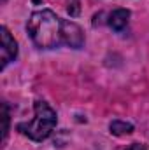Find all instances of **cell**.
<instances>
[{
  "label": "cell",
  "mask_w": 149,
  "mask_h": 150,
  "mask_svg": "<svg viewBox=\"0 0 149 150\" xmlns=\"http://www.w3.org/2000/svg\"><path fill=\"white\" fill-rule=\"evenodd\" d=\"M62 21L63 19L49 9L35 11L28 19L27 32L39 49H54L63 44Z\"/></svg>",
  "instance_id": "cell-1"
},
{
  "label": "cell",
  "mask_w": 149,
  "mask_h": 150,
  "mask_svg": "<svg viewBox=\"0 0 149 150\" xmlns=\"http://www.w3.org/2000/svg\"><path fill=\"white\" fill-rule=\"evenodd\" d=\"M58 122L56 112L42 100H37L34 103V119L30 122L18 124V131L25 136H28L34 142H44L51 136Z\"/></svg>",
  "instance_id": "cell-2"
},
{
  "label": "cell",
  "mask_w": 149,
  "mask_h": 150,
  "mask_svg": "<svg viewBox=\"0 0 149 150\" xmlns=\"http://www.w3.org/2000/svg\"><path fill=\"white\" fill-rule=\"evenodd\" d=\"M62 37H63V44L72 49H81L84 45V32L74 21L69 19L62 21Z\"/></svg>",
  "instance_id": "cell-3"
},
{
  "label": "cell",
  "mask_w": 149,
  "mask_h": 150,
  "mask_svg": "<svg viewBox=\"0 0 149 150\" xmlns=\"http://www.w3.org/2000/svg\"><path fill=\"white\" fill-rule=\"evenodd\" d=\"M0 37H2V47H0V61L2 63H0V68L4 70L11 61L16 59V56H18V44H16L14 37L9 33V30L5 26L0 28Z\"/></svg>",
  "instance_id": "cell-4"
},
{
  "label": "cell",
  "mask_w": 149,
  "mask_h": 150,
  "mask_svg": "<svg viewBox=\"0 0 149 150\" xmlns=\"http://www.w3.org/2000/svg\"><path fill=\"white\" fill-rule=\"evenodd\" d=\"M128 19H130V11L128 9H116L112 11L111 16H109V26H111L114 32H123L128 25Z\"/></svg>",
  "instance_id": "cell-5"
},
{
  "label": "cell",
  "mask_w": 149,
  "mask_h": 150,
  "mask_svg": "<svg viewBox=\"0 0 149 150\" xmlns=\"http://www.w3.org/2000/svg\"><path fill=\"white\" fill-rule=\"evenodd\" d=\"M109 129H111L112 134H116V136H125V134H132L133 133V124L117 119V120H112L109 124Z\"/></svg>",
  "instance_id": "cell-6"
},
{
  "label": "cell",
  "mask_w": 149,
  "mask_h": 150,
  "mask_svg": "<svg viewBox=\"0 0 149 150\" xmlns=\"http://www.w3.org/2000/svg\"><path fill=\"white\" fill-rule=\"evenodd\" d=\"M2 110H4V126H2V142H5L7 140V133H9V107H7V103H4L2 105Z\"/></svg>",
  "instance_id": "cell-7"
},
{
  "label": "cell",
  "mask_w": 149,
  "mask_h": 150,
  "mask_svg": "<svg viewBox=\"0 0 149 150\" xmlns=\"http://www.w3.org/2000/svg\"><path fill=\"white\" fill-rule=\"evenodd\" d=\"M126 150H146V147L140 145V143H133V145H130Z\"/></svg>",
  "instance_id": "cell-8"
}]
</instances>
